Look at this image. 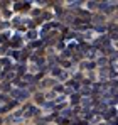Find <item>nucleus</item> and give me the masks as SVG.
<instances>
[{"label": "nucleus", "mask_w": 118, "mask_h": 125, "mask_svg": "<svg viewBox=\"0 0 118 125\" xmlns=\"http://www.w3.org/2000/svg\"><path fill=\"white\" fill-rule=\"evenodd\" d=\"M14 96H15V98H25V96H27V91H24V90H15V91H14Z\"/></svg>", "instance_id": "f257e3e1"}]
</instances>
